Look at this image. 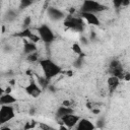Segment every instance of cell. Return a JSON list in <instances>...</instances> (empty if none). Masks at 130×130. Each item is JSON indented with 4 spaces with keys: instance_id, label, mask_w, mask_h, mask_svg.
Masks as SVG:
<instances>
[{
    "instance_id": "6da1fadb",
    "label": "cell",
    "mask_w": 130,
    "mask_h": 130,
    "mask_svg": "<svg viewBox=\"0 0 130 130\" xmlns=\"http://www.w3.org/2000/svg\"><path fill=\"white\" fill-rule=\"evenodd\" d=\"M39 65L42 68L44 77L46 79H48L49 81L62 72V68L57 63H55L53 60H51L49 58L40 59L39 60Z\"/></svg>"
},
{
    "instance_id": "7a4b0ae2",
    "label": "cell",
    "mask_w": 130,
    "mask_h": 130,
    "mask_svg": "<svg viewBox=\"0 0 130 130\" xmlns=\"http://www.w3.org/2000/svg\"><path fill=\"white\" fill-rule=\"evenodd\" d=\"M63 24L65 27H67L69 29H72L77 32H82L84 29L85 22L80 16H75V15L69 14V15L65 16V18L63 20Z\"/></svg>"
},
{
    "instance_id": "3957f363",
    "label": "cell",
    "mask_w": 130,
    "mask_h": 130,
    "mask_svg": "<svg viewBox=\"0 0 130 130\" xmlns=\"http://www.w3.org/2000/svg\"><path fill=\"white\" fill-rule=\"evenodd\" d=\"M106 10H108V6L95 0H83L80 5V12H90L96 14Z\"/></svg>"
},
{
    "instance_id": "277c9868",
    "label": "cell",
    "mask_w": 130,
    "mask_h": 130,
    "mask_svg": "<svg viewBox=\"0 0 130 130\" xmlns=\"http://www.w3.org/2000/svg\"><path fill=\"white\" fill-rule=\"evenodd\" d=\"M37 34L40 38V41H42L46 45H51L55 41V35L54 31L51 29V27L47 24H42L37 28Z\"/></svg>"
},
{
    "instance_id": "5b68a950",
    "label": "cell",
    "mask_w": 130,
    "mask_h": 130,
    "mask_svg": "<svg viewBox=\"0 0 130 130\" xmlns=\"http://www.w3.org/2000/svg\"><path fill=\"white\" fill-rule=\"evenodd\" d=\"M108 72L110 75H113V76H116L118 77L120 80H123V77H124V74H125V69L122 65V63L117 60V59H114L110 62L109 64V69H108Z\"/></svg>"
},
{
    "instance_id": "8992f818",
    "label": "cell",
    "mask_w": 130,
    "mask_h": 130,
    "mask_svg": "<svg viewBox=\"0 0 130 130\" xmlns=\"http://www.w3.org/2000/svg\"><path fill=\"white\" fill-rule=\"evenodd\" d=\"M15 117L14 108L11 105H2L0 107V126L8 123Z\"/></svg>"
},
{
    "instance_id": "52a82bcc",
    "label": "cell",
    "mask_w": 130,
    "mask_h": 130,
    "mask_svg": "<svg viewBox=\"0 0 130 130\" xmlns=\"http://www.w3.org/2000/svg\"><path fill=\"white\" fill-rule=\"evenodd\" d=\"M24 90L31 98H39L42 93V87L37 83V81L34 78L29 79L28 84L24 87Z\"/></svg>"
},
{
    "instance_id": "ba28073f",
    "label": "cell",
    "mask_w": 130,
    "mask_h": 130,
    "mask_svg": "<svg viewBox=\"0 0 130 130\" xmlns=\"http://www.w3.org/2000/svg\"><path fill=\"white\" fill-rule=\"evenodd\" d=\"M80 119V116L78 115H75L74 113H69V114H66L64 116H62L59 120L61 121V123L68 129H72L75 127V125L77 124L78 120Z\"/></svg>"
},
{
    "instance_id": "9c48e42d",
    "label": "cell",
    "mask_w": 130,
    "mask_h": 130,
    "mask_svg": "<svg viewBox=\"0 0 130 130\" xmlns=\"http://www.w3.org/2000/svg\"><path fill=\"white\" fill-rule=\"evenodd\" d=\"M13 37L15 38H20V39H26L28 41H31L34 43H38L40 41V38L38 35H36L35 32H32V30L29 27L23 28L22 30L13 34Z\"/></svg>"
},
{
    "instance_id": "30bf717a",
    "label": "cell",
    "mask_w": 130,
    "mask_h": 130,
    "mask_svg": "<svg viewBox=\"0 0 130 130\" xmlns=\"http://www.w3.org/2000/svg\"><path fill=\"white\" fill-rule=\"evenodd\" d=\"M79 16L84 20V22H86L87 24L90 25H94V26H99L101 24L100 18L94 14V13H90V12H80Z\"/></svg>"
},
{
    "instance_id": "8fae6325",
    "label": "cell",
    "mask_w": 130,
    "mask_h": 130,
    "mask_svg": "<svg viewBox=\"0 0 130 130\" xmlns=\"http://www.w3.org/2000/svg\"><path fill=\"white\" fill-rule=\"evenodd\" d=\"M47 13H48V16L54 20V21H58V20H61V19H64L65 18V12H63L62 10L56 8V7H49L48 10H47Z\"/></svg>"
},
{
    "instance_id": "7c38bea8",
    "label": "cell",
    "mask_w": 130,
    "mask_h": 130,
    "mask_svg": "<svg viewBox=\"0 0 130 130\" xmlns=\"http://www.w3.org/2000/svg\"><path fill=\"white\" fill-rule=\"evenodd\" d=\"M74 128L76 130H93V129H95V126L88 119L80 117V119L78 120V122Z\"/></svg>"
},
{
    "instance_id": "4fadbf2b",
    "label": "cell",
    "mask_w": 130,
    "mask_h": 130,
    "mask_svg": "<svg viewBox=\"0 0 130 130\" xmlns=\"http://www.w3.org/2000/svg\"><path fill=\"white\" fill-rule=\"evenodd\" d=\"M120 79L116 76L110 75L107 79V85H108V90L110 93H113L114 91H116V89L118 88V86L120 85Z\"/></svg>"
},
{
    "instance_id": "5bb4252c",
    "label": "cell",
    "mask_w": 130,
    "mask_h": 130,
    "mask_svg": "<svg viewBox=\"0 0 130 130\" xmlns=\"http://www.w3.org/2000/svg\"><path fill=\"white\" fill-rule=\"evenodd\" d=\"M17 102V99L11 94V92H4L0 96V106L2 105H13Z\"/></svg>"
},
{
    "instance_id": "9a60e30c",
    "label": "cell",
    "mask_w": 130,
    "mask_h": 130,
    "mask_svg": "<svg viewBox=\"0 0 130 130\" xmlns=\"http://www.w3.org/2000/svg\"><path fill=\"white\" fill-rule=\"evenodd\" d=\"M69 113H74V109L70 108V107H66L64 105H61L60 107H58V109L56 111V117L58 119H60L62 116L66 115V114H69Z\"/></svg>"
},
{
    "instance_id": "2e32d148",
    "label": "cell",
    "mask_w": 130,
    "mask_h": 130,
    "mask_svg": "<svg viewBox=\"0 0 130 130\" xmlns=\"http://www.w3.org/2000/svg\"><path fill=\"white\" fill-rule=\"evenodd\" d=\"M38 51V47H37V43H34L31 41H25L24 42V46H23V52L24 54H30L32 52Z\"/></svg>"
},
{
    "instance_id": "e0dca14e",
    "label": "cell",
    "mask_w": 130,
    "mask_h": 130,
    "mask_svg": "<svg viewBox=\"0 0 130 130\" xmlns=\"http://www.w3.org/2000/svg\"><path fill=\"white\" fill-rule=\"evenodd\" d=\"M86 108L93 114H99L100 113V106L95 102H87L86 103Z\"/></svg>"
},
{
    "instance_id": "ac0fdd59",
    "label": "cell",
    "mask_w": 130,
    "mask_h": 130,
    "mask_svg": "<svg viewBox=\"0 0 130 130\" xmlns=\"http://www.w3.org/2000/svg\"><path fill=\"white\" fill-rule=\"evenodd\" d=\"M26 61L29 62V63H36V62H39L40 60V55H39V52L36 51V52H32L30 54H27L26 57H25Z\"/></svg>"
},
{
    "instance_id": "d6986e66",
    "label": "cell",
    "mask_w": 130,
    "mask_h": 130,
    "mask_svg": "<svg viewBox=\"0 0 130 130\" xmlns=\"http://www.w3.org/2000/svg\"><path fill=\"white\" fill-rule=\"evenodd\" d=\"M72 51H73V53H75L78 57H84V53H83V50L81 49V47H80V45L78 44V43H74L73 45H72Z\"/></svg>"
},
{
    "instance_id": "ffe728a7",
    "label": "cell",
    "mask_w": 130,
    "mask_h": 130,
    "mask_svg": "<svg viewBox=\"0 0 130 130\" xmlns=\"http://www.w3.org/2000/svg\"><path fill=\"white\" fill-rule=\"evenodd\" d=\"M36 2V0H19V8L24 9L30 5H32Z\"/></svg>"
},
{
    "instance_id": "44dd1931",
    "label": "cell",
    "mask_w": 130,
    "mask_h": 130,
    "mask_svg": "<svg viewBox=\"0 0 130 130\" xmlns=\"http://www.w3.org/2000/svg\"><path fill=\"white\" fill-rule=\"evenodd\" d=\"M15 17H16V13L13 10H9L6 14V18L8 21H12L13 19H15Z\"/></svg>"
},
{
    "instance_id": "7402d4cb",
    "label": "cell",
    "mask_w": 130,
    "mask_h": 130,
    "mask_svg": "<svg viewBox=\"0 0 130 130\" xmlns=\"http://www.w3.org/2000/svg\"><path fill=\"white\" fill-rule=\"evenodd\" d=\"M30 23H31V17H30V16H26V17L24 18L23 22H22V26H23V28L29 27Z\"/></svg>"
},
{
    "instance_id": "603a6c76",
    "label": "cell",
    "mask_w": 130,
    "mask_h": 130,
    "mask_svg": "<svg viewBox=\"0 0 130 130\" xmlns=\"http://www.w3.org/2000/svg\"><path fill=\"white\" fill-rule=\"evenodd\" d=\"M62 105L66 106V107H70V108H74V102L72 100H65L63 101Z\"/></svg>"
},
{
    "instance_id": "cb8c5ba5",
    "label": "cell",
    "mask_w": 130,
    "mask_h": 130,
    "mask_svg": "<svg viewBox=\"0 0 130 130\" xmlns=\"http://www.w3.org/2000/svg\"><path fill=\"white\" fill-rule=\"evenodd\" d=\"M112 2H113V5H114V7L115 8H120V7H122V3H123V0H112Z\"/></svg>"
},
{
    "instance_id": "d4e9b609",
    "label": "cell",
    "mask_w": 130,
    "mask_h": 130,
    "mask_svg": "<svg viewBox=\"0 0 130 130\" xmlns=\"http://www.w3.org/2000/svg\"><path fill=\"white\" fill-rule=\"evenodd\" d=\"M39 127H40L41 129H44V130H50V129H54V127L49 126V125H46V124H44V123H41Z\"/></svg>"
},
{
    "instance_id": "484cf974",
    "label": "cell",
    "mask_w": 130,
    "mask_h": 130,
    "mask_svg": "<svg viewBox=\"0 0 130 130\" xmlns=\"http://www.w3.org/2000/svg\"><path fill=\"white\" fill-rule=\"evenodd\" d=\"M129 4H130V0H123V3H122V7H127Z\"/></svg>"
},
{
    "instance_id": "4316f807",
    "label": "cell",
    "mask_w": 130,
    "mask_h": 130,
    "mask_svg": "<svg viewBox=\"0 0 130 130\" xmlns=\"http://www.w3.org/2000/svg\"><path fill=\"white\" fill-rule=\"evenodd\" d=\"M4 92H5V89H4V88H3V87L0 85V96H1V95H2Z\"/></svg>"
}]
</instances>
